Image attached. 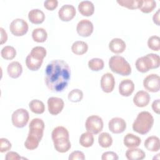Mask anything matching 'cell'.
Listing matches in <instances>:
<instances>
[{"mask_svg":"<svg viewBox=\"0 0 160 160\" xmlns=\"http://www.w3.org/2000/svg\"><path fill=\"white\" fill-rule=\"evenodd\" d=\"M29 107L32 112L38 114H42L45 111V106L44 103L38 99H33L30 101Z\"/></svg>","mask_w":160,"mask_h":160,"instance_id":"83f0119b","label":"cell"},{"mask_svg":"<svg viewBox=\"0 0 160 160\" xmlns=\"http://www.w3.org/2000/svg\"><path fill=\"white\" fill-rule=\"evenodd\" d=\"M125 155L129 160H141L146 157L145 152L142 149L136 148L128 149Z\"/></svg>","mask_w":160,"mask_h":160,"instance_id":"cb8c5ba5","label":"cell"},{"mask_svg":"<svg viewBox=\"0 0 160 160\" xmlns=\"http://www.w3.org/2000/svg\"><path fill=\"white\" fill-rule=\"evenodd\" d=\"M115 79L113 75L109 72L104 74L101 79V88L106 93L112 92L114 88Z\"/></svg>","mask_w":160,"mask_h":160,"instance_id":"9a60e30c","label":"cell"},{"mask_svg":"<svg viewBox=\"0 0 160 160\" xmlns=\"http://www.w3.org/2000/svg\"><path fill=\"white\" fill-rule=\"evenodd\" d=\"M76 9L71 4L63 5L58 11V16L62 21H69L76 16Z\"/></svg>","mask_w":160,"mask_h":160,"instance_id":"5bb4252c","label":"cell"},{"mask_svg":"<svg viewBox=\"0 0 160 160\" xmlns=\"http://www.w3.org/2000/svg\"><path fill=\"white\" fill-rule=\"evenodd\" d=\"M156 6V2L154 0H142L139 9L144 13H149L154 10Z\"/></svg>","mask_w":160,"mask_h":160,"instance_id":"e575fe53","label":"cell"},{"mask_svg":"<svg viewBox=\"0 0 160 160\" xmlns=\"http://www.w3.org/2000/svg\"><path fill=\"white\" fill-rule=\"evenodd\" d=\"M28 18L31 22L35 24H39L45 19L44 13L39 9H33L28 13Z\"/></svg>","mask_w":160,"mask_h":160,"instance_id":"7402d4cb","label":"cell"},{"mask_svg":"<svg viewBox=\"0 0 160 160\" xmlns=\"http://www.w3.org/2000/svg\"><path fill=\"white\" fill-rule=\"evenodd\" d=\"M70 77V67L63 60H53L46 66L44 81L47 88L52 92L63 91L68 85Z\"/></svg>","mask_w":160,"mask_h":160,"instance_id":"6da1fadb","label":"cell"},{"mask_svg":"<svg viewBox=\"0 0 160 160\" xmlns=\"http://www.w3.org/2000/svg\"><path fill=\"white\" fill-rule=\"evenodd\" d=\"M88 44L82 41H75L71 46V50L72 52L76 55H82L88 51Z\"/></svg>","mask_w":160,"mask_h":160,"instance_id":"484cf974","label":"cell"},{"mask_svg":"<svg viewBox=\"0 0 160 160\" xmlns=\"http://www.w3.org/2000/svg\"><path fill=\"white\" fill-rule=\"evenodd\" d=\"M29 119V112L23 108H19L14 111L11 116L13 126L18 128H24L28 124Z\"/></svg>","mask_w":160,"mask_h":160,"instance_id":"52a82bcc","label":"cell"},{"mask_svg":"<svg viewBox=\"0 0 160 160\" xmlns=\"http://www.w3.org/2000/svg\"><path fill=\"white\" fill-rule=\"evenodd\" d=\"M93 24L88 19H82L77 24L76 31L78 34L82 37H88L93 32Z\"/></svg>","mask_w":160,"mask_h":160,"instance_id":"4fadbf2b","label":"cell"},{"mask_svg":"<svg viewBox=\"0 0 160 160\" xmlns=\"http://www.w3.org/2000/svg\"><path fill=\"white\" fill-rule=\"evenodd\" d=\"M104 66V61L100 58H92L88 61L89 68L93 71H99L103 69Z\"/></svg>","mask_w":160,"mask_h":160,"instance_id":"836d02e7","label":"cell"},{"mask_svg":"<svg viewBox=\"0 0 160 160\" xmlns=\"http://www.w3.org/2000/svg\"><path fill=\"white\" fill-rule=\"evenodd\" d=\"M1 55L2 58L6 60H11L15 58L16 51L12 46H6L1 49Z\"/></svg>","mask_w":160,"mask_h":160,"instance_id":"d6a6232c","label":"cell"},{"mask_svg":"<svg viewBox=\"0 0 160 160\" xmlns=\"http://www.w3.org/2000/svg\"><path fill=\"white\" fill-rule=\"evenodd\" d=\"M12 145L10 141L6 138H1L0 139V152H4L8 151L11 149Z\"/></svg>","mask_w":160,"mask_h":160,"instance_id":"74e56055","label":"cell"},{"mask_svg":"<svg viewBox=\"0 0 160 160\" xmlns=\"http://www.w3.org/2000/svg\"><path fill=\"white\" fill-rule=\"evenodd\" d=\"M78 10L82 16H90L94 12V6L91 1H83L79 4Z\"/></svg>","mask_w":160,"mask_h":160,"instance_id":"44dd1931","label":"cell"},{"mask_svg":"<svg viewBox=\"0 0 160 160\" xmlns=\"http://www.w3.org/2000/svg\"><path fill=\"white\" fill-rule=\"evenodd\" d=\"M1 32V44L5 43L8 39V35L5 30L2 28H0Z\"/></svg>","mask_w":160,"mask_h":160,"instance_id":"ee69618b","label":"cell"},{"mask_svg":"<svg viewBox=\"0 0 160 160\" xmlns=\"http://www.w3.org/2000/svg\"><path fill=\"white\" fill-rule=\"evenodd\" d=\"M20 156L16 152L14 151H9L6 154L5 159L6 160H18L20 159Z\"/></svg>","mask_w":160,"mask_h":160,"instance_id":"b9f144b4","label":"cell"},{"mask_svg":"<svg viewBox=\"0 0 160 160\" xmlns=\"http://www.w3.org/2000/svg\"><path fill=\"white\" fill-rule=\"evenodd\" d=\"M52 141L55 149L61 153L68 151L71 147L69 138H60Z\"/></svg>","mask_w":160,"mask_h":160,"instance_id":"ac0fdd59","label":"cell"},{"mask_svg":"<svg viewBox=\"0 0 160 160\" xmlns=\"http://www.w3.org/2000/svg\"><path fill=\"white\" fill-rule=\"evenodd\" d=\"M143 86L148 91L156 92L160 89V78L158 74H151L147 76L143 81Z\"/></svg>","mask_w":160,"mask_h":160,"instance_id":"30bf717a","label":"cell"},{"mask_svg":"<svg viewBox=\"0 0 160 160\" xmlns=\"http://www.w3.org/2000/svg\"><path fill=\"white\" fill-rule=\"evenodd\" d=\"M68 159L69 160H84L85 159V156L82 152L79 151H75L70 154Z\"/></svg>","mask_w":160,"mask_h":160,"instance_id":"f35d334b","label":"cell"},{"mask_svg":"<svg viewBox=\"0 0 160 160\" xmlns=\"http://www.w3.org/2000/svg\"><path fill=\"white\" fill-rule=\"evenodd\" d=\"M148 46L152 51H158L160 49V38L158 36H152L148 40Z\"/></svg>","mask_w":160,"mask_h":160,"instance_id":"8d00e7d4","label":"cell"},{"mask_svg":"<svg viewBox=\"0 0 160 160\" xmlns=\"http://www.w3.org/2000/svg\"><path fill=\"white\" fill-rule=\"evenodd\" d=\"M28 28L27 22L20 18L14 19L9 25L11 32L16 36H22L26 34Z\"/></svg>","mask_w":160,"mask_h":160,"instance_id":"9c48e42d","label":"cell"},{"mask_svg":"<svg viewBox=\"0 0 160 160\" xmlns=\"http://www.w3.org/2000/svg\"><path fill=\"white\" fill-rule=\"evenodd\" d=\"M160 65V58L158 54L150 53L137 59L135 66L141 72H146L151 69L158 68Z\"/></svg>","mask_w":160,"mask_h":160,"instance_id":"5b68a950","label":"cell"},{"mask_svg":"<svg viewBox=\"0 0 160 160\" xmlns=\"http://www.w3.org/2000/svg\"><path fill=\"white\" fill-rule=\"evenodd\" d=\"M159 12H160V9H159L157 12L153 15L152 16V20L153 22L158 26H159Z\"/></svg>","mask_w":160,"mask_h":160,"instance_id":"f6af8a7d","label":"cell"},{"mask_svg":"<svg viewBox=\"0 0 160 160\" xmlns=\"http://www.w3.org/2000/svg\"><path fill=\"white\" fill-rule=\"evenodd\" d=\"M109 131L114 134H120L126 129V122L121 118L115 117L112 118L108 122Z\"/></svg>","mask_w":160,"mask_h":160,"instance_id":"7c38bea8","label":"cell"},{"mask_svg":"<svg viewBox=\"0 0 160 160\" xmlns=\"http://www.w3.org/2000/svg\"><path fill=\"white\" fill-rule=\"evenodd\" d=\"M144 147L149 151L156 152L160 149V141L158 137L155 136H149L144 141Z\"/></svg>","mask_w":160,"mask_h":160,"instance_id":"603a6c76","label":"cell"},{"mask_svg":"<svg viewBox=\"0 0 160 160\" xmlns=\"http://www.w3.org/2000/svg\"><path fill=\"white\" fill-rule=\"evenodd\" d=\"M46 56V50L42 46L33 48L31 52L27 56L26 64L27 68L31 71L38 70L43 62V59Z\"/></svg>","mask_w":160,"mask_h":160,"instance_id":"277c9868","label":"cell"},{"mask_svg":"<svg viewBox=\"0 0 160 160\" xmlns=\"http://www.w3.org/2000/svg\"><path fill=\"white\" fill-rule=\"evenodd\" d=\"M102 160H118V154L112 151H107L104 152L101 156Z\"/></svg>","mask_w":160,"mask_h":160,"instance_id":"ab89813d","label":"cell"},{"mask_svg":"<svg viewBox=\"0 0 160 160\" xmlns=\"http://www.w3.org/2000/svg\"><path fill=\"white\" fill-rule=\"evenodd\" d=\"M142 0H118L117 2L121 6L130 9H139Z\"/></svg>","mask_w":160,"mask_h":160,"instance_id":"f1b7e54d","label":"cell"},{"mask_svg":"<svg viewBox=\"0 0 160 160\" xmlns=\"http://www.w3.org/2000/svg\"><path fill=\"white\" fill-rule=\"evenodd\" d=\"M126 45L125 42L120 38H114L109 44L110 51L116 54H119L124 52L126 49Z\"/></svg>","mask_w":160,"mask_h":160,"instance_id":"ffe728a7","label":"cell"},{"mask_svg":"<svg viewBox=\"0 0 160 160\" xmlns=\"http://www.w3.org/2000/svg\"><path fill=\"white\" fill-rule=\"evenodd\" d=\"M68 98L70 101L72 102H78L82 100L83 98V92L79 89H74L69 92Z\"/></svg>","mask_w":160,"mask_h":160,"instance_id":"d590c367","label":"cell"},{"mask_svg":"<svg viewBox=\"0 0 160 160\" xmlns=\"http://www.w3.org/2000/svg\"><path fill=\"white\" fill-rule=\"evenodd\" d=\"M99 144L104 148L110 147L112 144V138L108 132H102L98 137Z\"/></svg>","mask_w":160,"mask_h":160,"instance_id":"4dcf8cb0","label":"cell"},{"mask_svg":"<svg viewBox=\"0 0 160 160\" xmlns=\"http://www.w3.org/2000/svg\"><path fill=\"white\" fill-rule=\"evenodd\" d=\"M153 124L154 118L152 114L148 111H142L138 114L132 128L134 131L140 134H146L151 130Z\"/></svg>","mask_w":160,"mask_h":160,"instance_id":"3957f363","label":"cell"},{"mask_svg":"<svg viewBox=\"0 0 160 160\" xmlns=\"http://www.w3.org/2000/svg\"><path fill=\"white\" fill-rule=\"evenodd\" d=\"M123 142L125 146H126L127 148H137L141 144V139L139 137L133 134L128 133L124 138Z\"/></svg>","mask_w":160,"mask_h":160,"instance_id":"d4e9b609","label":"cell"},{"mask_svg":"<svg viewBox=\"0 0 160 160\" xmlns=\"http://www.w3.org/2000/svg\"><path fill=\"white\" fill-rule=\"evenodd\" d=\"M94 140V136L92 133L89 132H84L80 136L79 144L82 147L89 148L93 144Z\"/></svg>","mask_w":160,"mask_h":160,"instance_id":"f546056e","label":"cell"},{"mask_svg":"<svg viewBox=\"0 0 160 160\" xmlns=\"http://www.w3.org/2000/svg\"><path fill=\"white\" fill-rule=\"evenodd\" d=\"M150 95L144 91H139L136 92L133 98L134 104L139 108L146 106L150 101Z\"/></svg>","mask_w":160,"mask_h":160,"instance_id":"e0dca14e","label":"cell"},{"mask_svg":"<svg viewBox=\"0 0 160 160\" xmlns=\"http://www.w3.org/2000/svg\"><path fill=\"white\" fill-rule=\"evenodd\" d=\"M58 2L57 0H47L44 2V6L46 9L49 11H52L57 8Z\"/></svg>","mask_w":160,"mask_h":160,"instance_id":"60d3db41","label":"cell"},{"mask_svg":"<svg viewBox=\"0 0 160 160\" xmlns=\"http://www.w3.org/2000/svg\"><path fill=\"white\" fill-rule=\"evenodd\" d=\"M29 131L24 142V146L29 150H34L38 147L43 136L44 122L40 118H34L30 122Z\"/></svg>","mask_w":160,"mask_h":160,"instance_id":"7a4b0ae2","label":"cell"},{"mask_svg":"<svg viewBox=\"0 0 160 160\" xmlns=\"http://www.w3.org/2000/svg\"><path fill=\"white\" fill-rule=\"evenodd\" d=\"M7 71L9 77L13 79H16L21 75L22 67L18 61H12L8 64Z\"/></svg>","mask_w":160,"mask_h":160,"instance_id":"d6986e66","label":"cell"},{"mask_svg":"<svg viewBox=\"0 0 160 160\" xmlns=\"http://www.w3.org/2000/svg\"><path fill=\"white\" fill-rule=\"evenodd\" d=\"M85 127L88 132L92 134H97L102 130L103 121L98 116L91 115L86 119Z\"/></svg>","mask_w":160,"mask_h":160,"instance_id":"ba28073f","label":"cell"},{"mask_svg":"<svg viewBox=\"0 0 160 160\" xmlns=\"http://www.w3.org/2000/svg\"><path fill=\"white\" fill-rule=\"evenodd\" d=\"M64 106V102L61 98L51 97L48 99V108L49 112L52 115L59 114Z\"/></svg>","mask_w":160,"mask_h":160,"instance_id":"8fae6325","label":"cell"},{"mask_svg":"<svg viewBox=\"0 0 160 160\" xmlns=\"http://www.w3.org/2000/svg\"><path fill=\"white\" fill-rule=\"evenodd\" d=\"M69 138V132L66 128L63 126H58L55 128L51 134L52 140L54 141L60 138Z\"/></svg>","mask_w":160,"mask_h":160,"instance_id":"1f68e13d","label":"cell"},{"mask_svg":"<svg viewBox=\"0 0 160 160\" xmlns=\"http://www.w3.org/2000/svg\"><path fill=\"white\" fill-rule=\"evenodd\" d=\"M32 38L33 40L37 42H43L47 39L48 34L44 29L38 28L32 31Z\"/></svg>","mask_w":160,"mask_h":160,"instance_id":"4316f807","label":"cell"},{"mask_svg":"<svg viewBox=\"0 0 160 160\" xmlns=\"http://www.w3.org/2000/svg\"><path fill=\"white\" fill-rule=\"evenodd\" d=\"M160 104V101L159 99H156L152 103V109L154 112L156 114H159V105Z\"/></svg>","mask_w":160,"mask_h":160,"instance_id":"7bdbcfd3","label":"cell"},{"mask_svg":"<svg viewBox=\"0 0 160 160\" xmlns=\"http://www.w3.org/2000/svg\"><path fill=\"white\" fill-rule=\"evenodd\" d=\"M111 70L121 76H128L131 73V67L124 58L121 56H113L109 60Z\"/></svg>","mask_w":160,"mask_h":160,"instance_id":"8992f818","label":"cell"},{"mask_svg":"<svg viewBox=\"0 0 160 160\" xmlns=\"http://www.w3.org/2000/svg\"><path fill=\"white\" fill-rule=\"evenodd\" d=\"M134 90V84L129 79H123L119 85V92L124 97H128L132 94Z\"/></svg>","mask_w":160,"mask_h":160,"instance_id":"2e32d148","label":"cell"}]
</instances>
